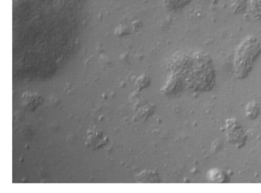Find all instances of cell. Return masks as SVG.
<instances>
[{
  "label": "cell",
  "mask_w": 261,
  "mask_h": 193,
  "mask_svg": "<svg viewBox=\"0 0 261 193\" xmlns=\"http://www.w3.org/2000/svg\"><path fill=\"white\" fill-rule=\"evenodd\" d=\"M260 53L261 44L255 36H248L241 41L234 56V70L238 79L248 76Z\"/></svg>",
  "instance_id": "1"
},
{
  "label": "cell",
  "mask_w": 261,
  "mask_h": 193,
  "mask_svg": "<svg viewBox=\"0 0 261 193\" xmlns=\"http://www.w3.org/2000/svg\"><path fill=\"white\" fill-rule=\"evenodd\" d=\"M226 130L227 138L229 142L238 145L239 147L244 144L246 138L244 130L236 120L230 119L226 121Z\"/></svg>",
  "instance_id": "2"
},
{
  "label": "cell",
  "mask_w": 261,
  "mask_h": 193,
  "mask_svg": "<svg viewBox=\"0 0 261 193\" xmlns=\"http://www.w3.org/2000/svg\"><path fill=\"white\" fill-rule=\"evenodd\" d=\"M43 101L42 96L37 93L25 92L22 95L23 107L30 112H35Z\"/></svg>",
  "instance_id": "3"
},
{
  "label": "cell",
  "mask_w": 261,
  "mask_h": 193,
  "mask_svg": "<svg viewBox=\"0 0 261 193\" xmlns=\"http://www.w3.org/2000/svg\"><path fill=\"white\" fill-rule=\"evenodd\" d=\"M192 0H162L164 7L172 12L179 11L190 4Z\"/></svg>",
  "instance_id": "4"
},
{
  "label": "cell",
  "mask_w": 261,
  "mask_h": 193,
  "mask_svg": "<svg viewBox=\"0 0 261 193\" xmlns=\"http://www.w3.org/2000/svg\"><path fill=\"white\" fill-rule=\"evenodd\" d=\"M208 179L215 183H224L228 180V177L224 172L215 169L208 172Z\"/></svg>",
  "instance_id": "5"
},
{
  "label": "cell",
  "mask_w": 261,
  "mask_h": 193,
  "mask_svg": "<svg viewBox=\"0 0 261 193\" xmlns=\"http://www.w3.org/2000/svg\"><path fill=\"white\" fill-rule=\"evenodd\" d=\"M136 179L140 182H159V175L153 171H145L141 172L136 176Z\"/></svg>",
  "instance_id": "6"
},
{
  "label": "cell",
  "mask_w": 261,
  "mask_h": 193,
  "mask_svg": "<svg viewBox=\"0 0 261 193\" xmlns=\"http://www.w3.org/2000/svg\"><path fill=\"white\" fill-rule=\"evenodd\" d=\"M249 5L253 16L261 22V0H249Z\"/></svg>",
  "instance_id": "7"
},
{
  "label": "cell",
  "mask_w": 261,
  "mask_h": 193,
  "mask_svg": "<svg viewBox=\"0 0 261 193\" xmlns=\"http://www.w3.org/2000/svg\"><path fill=\"white\" fill-rule=\"evenodd\" d=\"M259 113V108L255 101L248 103L246 107V114L248 118L255 119Z\"/></svg>",
  "instance_id": "8"
},
{
  "label": "cell",
  "mask_w": 261,
  "mask_h": 193,
  "mask_svg": "<svg viewBox=\"0 0 261 193\" xmlns=\"http://www.w3.org/2000/svg\"><path fill=\"white\" fill-rule=\"evenodd\" d=\"M249 0H231V9L234 13H240L245 9Z\"/></svg>",
  "instance_id": "9"
},
{
  "label": "cell",
  "mask_w": 261,
  "mask_h": 193,
  "mask_svg": "<svg viewBox=\"0 0 261 193\" xmlns=\"http://www.w3.org/2000/svg\"><path fill=\"white\" fill-rule=\"evenodd\" d=\"M150 78L147 75H143L137 79L135 83V87L137 90H141L142 89L147 88L148 83L150 82Z\"/></svg>",
  "instance_id": "10"
}]
</instances>
